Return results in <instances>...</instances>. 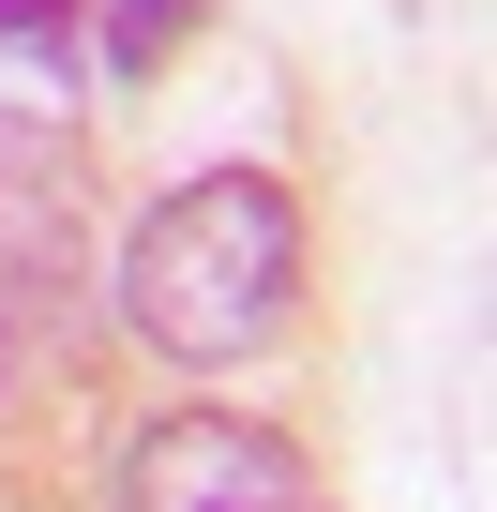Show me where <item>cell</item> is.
<instances>
[{"label":"cell","mask_w":497,"mask_h":512,"mask_svg":"<svg viewBox=\"0 0 497 512\" xmlns=\"http://www.w3.org/2000/svg\"><path fill=\"white\" fill-rule=\"evenodd\" d=\"M287 302H302V211H287V181H257V166L181 181V196L136 211V241H121V317H136V347H166L181 377L257 362V347L287 332Z\"/></svg>","instance_id":"cell-1"},{"label":"cell","mask_w":497,"mask_h":512,"mask_svg":"<svg viewBox=\"0 0 497 512\" xmlns=\"http://www.w3.org/2000/svg\"><path fill=\"white\" fill-rule=\"evenodd\" d=\"M106 512H317V467L241 407H151L106 467Z\"/></svg>","instance_id":"cell-2"},{"label":"cell","mask_w":497,"mask_h":512,"mask_svg":"<svg viewBox=\"0 0 497 512\" xmlns=\"http://www.w3.org/2000/svg\"><path fill=\"white\" fill-rule=\"evenodd\" d=\"M76 166L31 136V121H0V272H61V256H76Z\"/></svg>","instance_id":"cell-3"},{"label":"cell","mask_w":497,"mask_h":512,"mask_svg":"<svg viewBox=\"0 0 497 512\" xmlns=\"http://www.w3.org/2000/svg\"><path fill=\"white\" fill-rule=\"evenodd\" d=\"M196 16H211V0H121V16H106V61H121V76H151Z\"/></svg>","instance_id":"cell-4"},{"label":"cell","mask_w":497,"mask_h":512,"mask_svg":"<svg viewBox=\"0 0 497 512\" xmlns=\"http://www.w3.org/2000/svg\"><path fill=\"white\" fill-rule=\"evenodd\" d=\"M0 46H46V61H76V0H0Z\"/></svg>","instance_id":"cell-5"},{"label":"cell","mask_w":497,"mask_h":512,"mask_svg":"<svg viewBox=\"0 0 497 512\" xmlns=\"http://www.w3.org/2000/svg\"><path fill=\"white\" fill-rule=\"evenodd\" d=\"M0 392H16V347H0Z\"/></svg>","instance_id":"cell-6"}]
</instances>
